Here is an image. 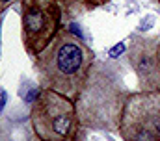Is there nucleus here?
I'll return each mask as SVG.
<instances>
[{
    "instance_id": "nucleus-9",
    "label": "nucleus",
    "mask_w": 160,
    "mask_h": 141,
    "mask_svg": "<svg viewBox=\"0 0 160 141\" xmlns=\"http://www.w3.org/2000/svg\"><path fill=\"white\" fill-rule=\"evenodd\" d=\"M58 2H62V4H67V6H69V4H73V2H77V0H58Z\"/></svg>"
},
{
    "instance_id": "nucleus-3",
    "label": "nucleus",
    "mask_w": 160,
    "mask_h": 141,
    "mask_svg": "<svg viewBox=\"0 0 160 141\" xmlns=\"http://www.w3.org/2000/svg\"><path fill=\"white\" fill-rule=\"evenodd\" d=\"M32 128L41 141H77L78 115L75 100L52 89H41L32 106Z\"/></svg>"
},
{
    "instance_id": "nucleus-7",
    "label": "nucleus",
    "mask_w": 160,
    "mask_h": 141,
    "mask_svg": "<svg viewBox=\"0 0 160 141\" xmlns=\"http://www.w3.org/2000/svg\"><path fill=\"white\" fill-rule=\"evenodd\" d=\"M106 2H110V0H77V4H78V6H82L84 9H93V7L104 6Z\"/></svg>"
},
{
    "instance_id": "nucleus-1",
    "label": "nucleus",
    "mask_w": 160,
    "mask_h": 141,
    "mask_svg": "<svg viewBox=\"0 0 160 141\" xmlns=\"http://www.w3.org/2000/svg\"><path fill=\"white\" fill-rule=\"evenodd\" d=\"M34 63L41 89H52L77 102L93 67V52L82 39L62 28Z\"/></svg>"
},
{
    "instance_id": "nucleus-4",
    "label": "nucleus",
    "mask_w": 160,
    "mask_h": 141,
    "mask_svg": "<svg viewBox=\"0 0 160 141\" xmlns=\"http://www.w3.org/2000/svg\"><path fill=\"white\" fill-rule=\"evenodd\" d=\"M21 21L24 48L38 58L62 30V6L58 0H21Z\"/></svg>"
},
{
    "instance_id": "nucleus-8",
    "label": "nucleus",
    "mask_w": 160,
    "mask_h": 141,
    "mask_svg": "<svg viewBox=\"0 0 160 141\" xmlns=\"http://www.w3.org/2000/svg\"><path fill=\"white\" fill-rule=\"evenodd\" d=\"M13 2H17V0H0V13H2V11H6Z\"/></svg>"
},
{
    "instance_id": "nucleus-2",
    "label": "nucleus",
    "mask_w": 160,
    "mask_h": 141,
    "mask_svg": "<svg viewBox=\"0 0 160 141\" xmlns=\"http://www.w3.org/2000/svg\"><path fill=\"white\" fill-rule=\"evenodd\" d=\"M125 100L119 80L112 69L93 65L78 100L75 102L78 123L97 130H116L119 128Z\"/></svg>"
},
{
    "instance_id": "nucleus-6",
    "label": "nucleus",
    "mask_w": 160,
    "mask_h": 141,
    "mask_svg": "<svg viewBox=\"0 0 160 141\" xmlns=\"http://www.w3.org/2000/svg\"><path fill=\"white\" fill-rule=\"evenodd\" d=\"M128 61L143 91L160 93V43L136 37L128 46Z\"/></svg>"
},
{
    "instance_id": "nucleus-5",
    "label": "nucleus",
    "mask_w": 160,
    "mask_h": 141,
    "mask_svg": "<svg viewBox=\"0 0 160 141\" xmlns=\"http://www.w3.org/2000/svg\"><path fill=\"white\" fill-rule=\"evenodd\" d=\"M119 130L123 141H160V93L130 95L121 111Z\"/></svg>"
}]
</instances>
